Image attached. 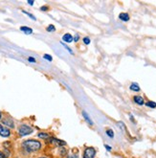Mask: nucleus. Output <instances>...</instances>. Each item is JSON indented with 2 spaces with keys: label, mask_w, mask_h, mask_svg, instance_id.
Instances as JSON below:
<instances>
[{
  "label": "nucleus",
  "mask_w": 156,
  "mask_h": 158,
  "mask_svg": "<svg viewBox=\"0 0 156 158\" xmlns=\"http://www.w3.org/2000/svg\"><path fill=\"white\" fill-rule=\"evenodd\" d=\"M62 39H63L65 42H72V41H73V37L71 36L70 34H65L64 36L62 37Z\"/></svg>",
  "instance_id": "7"
},
{
  "label": "nucleus",
  "mask_w": 156,
  "mask_h": 158,
  "mask_svg": "<svg viewBox=\"0 0 156 158\" xmlns=\"http://www.w3.org/2000/svg\"><path fill=\"white\" fill-rule=\"evenodd\" d=\"M119 18L121 20H123V21H128L129 20V15L127 14H126V13H122V14H120Z\"/></svg>",
  "instance_id": "8"
},
{
  "label": "nucleus",
  "mask_w": 156,
  "mask_h": 158,
  "mask_svg": "<svg viewBox=\"0 0 156 158\" xmlns=\"http://www.w3.org/2000/svg\"><path fill=\"white\" fill-rule=\"evenodd\" d=\"M0 118H1V112H0Z\"/></svg>",
  "instance_id": "28"
},
{
  "label": "nucleus",
  "mask_w": 156,
  "mask_h": 158,
  "mask_svg": "<svg viewBox=\"0 0 156 158\" xmlns=\"http://www.w3.org/2000/svg\"><path fill=\"white\" fill-rule=\"evenodd\" d=\"M0 158H5V156H4V154L1 152H0Z\"/></svg>",
  "instance_id": "25"
},
{
  "label": "nucleus",
  "mask_w": 156,
  "mask_h": 158,
  "mask_svg": "<svg viewBox=\"0 0 156 158\" xmlns=\"http://www.w3.org/2000/svg\"><path fill=\"white\" fill-rule=\"evenodd\" d=\"M95 153H96V150H95L94 148H92V147L86 148L85 151H84L83 158H94Z\"/></svg>",
  "instance_id": "3"
},
{
  "label": "nucleus",
  "mask_w": 156,
  "mask_h": 158,
  "mask_svg": "<svg viewBox=\"0 0 156 158\" xmlns=\"http://www.w3.org/2000/svg\"><path fill=\"white\" fill-rule=\"evenodd\" d=\"M106 150H107V151H111V148H110L108 145H106Z\"/></svg>",
  "instance_id": "24"
},
{
  "label": "nucleus",
  "mask_w": 156,
  "mask_h": 158,
  "mask_svg": "<svg viewBox=\"0 0 156 158\" xmlns=\"http://www.w3.org/2000/svg\"><path fill=\"white\" fill-rule=\"evenodd\" d=\"M106 134H107L110 138H113V137H114V133H113V131H112L111 129H107V130H106Z\"/></svg>",
  "instance_id": "15"
},
{
  "label": "nucleus",
  "mask_w": 156,
  "mask_h": 158,
  "mask_svg": "<svg viewBox=\"0 0 156 158\" xmlns=\"http://www.w3.org/2000/svg\"><path fill=\"white\" fill-rule=\"evenodd\" d=\"M40 158H46V157H40Z\"/></svg>",
  "instance_id": "29"
},
{
  "label": "nucleus",
  "mask_w": 156,
  "mask_h": 158,
  "mask_svg": "<svg viewBox=\"0 0 156 158\" xmlns=\"http://www.w3.org/2000/svg\"><path fill=\"white\" fill-rule=\"evenodd\" d=\"M83 42H84V44L88 45L89 43H90V39H89L88 38H83Z\"/></svg>",
  "instance_id": "18"
},
{
  "label": "nucleus",
  "mask_w": 156,
  "mask_h": 158,
  "mask_svg": "<svg viewBox=\"0 0 156 158\" xmlns=\"http://www.w3.org/2000/svg\"><path fill=\"white\" fill-rule=\"evenodd\" d=\"M43 58H44L45 59H47V60H49V61H52V59H52V57L49 56V55H44V57H43Z\"/></svg>",
  "instance_id": "19"
},
{
  "label": "nucleus",
  "mask_w": 156,
  "mask_h": 158,
  "mask_svg": "<svg viewBox=\"0 0 156 158\" xmlns=\"http://www.w3.org/2000/svg\"><path fill=\"white\" fill-rule=\"evenodd\" d=\"M23 14H27L29 17H30V18H32L33 20H36V17H34L33 14H31L30 13H28V12H26V11H23Z\"/></svg>",
  "instance_id": "17"
},
{
  "label": "nucleus",
  "mask_w": 156,
  "mask_h": 158,
  "mask_svg": "<svg viewBox=\"0 0 156 158\" xmlns=\"http://www.w3.org/2000/svg\"><path fill=\"white\" fill-rule=\"evenodd\" d=\"M10 134H11L10 130L0 125V135H1L2 137H9Z\"/></svg>",
  "instance_id": "4"
},
{
  "label": "nucleus",
  "mask_w": 156,
  "mask_h": 158,
  "mask_svg": "<svg viewBox=\"0 0 156 158\" xmlns=\"http://www.w3.org/2000/svg\"><path fill=\"white\" fill-rule=\"evenodd\" d=\"M28 3H29L30 5H33V4H34V2H33V1H28Z\"/></svg>",
  "instance_id": "27"
},
{
  "label": "nucleus",
  "mask_w": 156,
  "mask_h": 158,
  "mask_svg": "<svg viewBox=\"0 0 156 158\" xmlns=\"http://www.w3.org/2000/svg\"><path fill=\"white\" fill-rule=\"evenodd\" d=\"M47 31L48 32H54V31H56L55 26L54 25H49L48 27H47Z\"/></svg>",
  "instance_id": "14"
},
{
  "label": "nucleus",
  "mask_w": 156,
  "mask_h": 158,
  "mask_svg": "<svg viewBox=\"0 0 156 158\" xmlns=\"http://www.w3.org/2000/svg\"><path fill=\"white\" fill-rule=\"evenodd\" d=\"M134 102L136 103H138L139 105L144 104V99L141 97V96H135V97H134Z\"/></svg>",
  "instance_id": "9"
},
{
  "label": "nucleus",
  "mask_w": 156,
  "mask_h": 158,
  "mask_svg": "<svg viewBox=\"0 0 156 158\" xmlns=\"http://www.w3.org/2000/svg\"><path fill=\"white\" fill-rule=\"evenodd\" d=\"M82 115H83V117L85 118V120L88 122V124H90V125H93V122H92V120L90 119V117L87 115V113H86L85 111H82Z\"/></svg>",
  "instance_id": "10"
},
{
  "label": "nucleus",
  "mask_w": 156,
  "mask_h": 158,
  "mask_svg": "<svg viewBox=\"0 0 156 158\" xmlns=\"http://www.w3.org/2000/svg\"><path fill=\"white\" fill-rule=\"evenodd\" d=\"M146 107H151V108H154V107H156V103H154V102H148V103H146Z\"/></svg>",
  "instance_id": "13"
},
{
  "label": "nucleus",
  "mask_w": 156,
  "mask_h": 158,
  "mask_svg": "<svg viewBox=\"0 0 156 158\" xmlns=\"http://www.w3.org/2000/svg\"><path fill=\"white\" fill-rule=\"evenodd\" d=\"M78 40H79V36H76L75 37V41H78Z\"/></svg>",
  "instance_id": "26"
},
{
  "label": "nucleus",
  "mask_w": 156,
  "mask_h": 158,
  "mask_svg": "<svg viewBox=\"0 0 156 158\" xmlns=\"http://www.w3.org/2000/svg\"><path fill=\"white\" fill-rule=\"evenodd\" d=\"M130 89L133 90V91H139L140 90V87H139V85H138L137 83H132L130 85Z\"/></svg>",
  "instance_id": "11"
},
{
  "label": "nucleus",
  "mask_w": 156,
  "mask_h": 158,
  "mask_svg": "<svg viewBox=\"0 0 156 158\" xmlns=\"http://www.w3.org/2000/svg\"><path fill=\"white\" fill-rule=\"evenodd\" d=\"M23 148L28 152H34L40 150L41 148V143L37 140H27L23 143Z\"/></svg>",
  "instance_id": "1"
},
{
  "label": "nucleus",
  "mask_w": 156,
  "mask_h": 158,
  "mask_svg": "<svg viewBox=\"0 0 156 158\" xmlns=\"http://www.w3.org/2000/svg\"><path fill=\"white\" fill-rule=\"evenodd\" d=\"M40 10H41V11H47V10H48V7H47V6H43V7L40 8Z\"/></svg>",
  "instance_id": "23"
},
{
  "label": "nucleus",
  "mask_w": 156,
  "mask_h": 158,
  "mask_svg": "<svg viewBox=\"0 0 156 158\" xmlns=\"http://www.w3.org/2000/svg\"><path fill=\"white\" fill-rule=\"evenodd\" d=\"M20 31H22L24 34H31L33 33V30L29 27H25V26H22V27H20Z\"/></svg>",
  "instance_id": "6"
},
{
  "label": "nucleus",
  "mask_w": 156,
  "mask_h": 158,
  "mask_svg": "<svg viewBox=\"0 0 156 158\" xmlns=\"http://www.w3.org/2000/svg\"><path fill=\"white\" fill-rule=\"evenodd\" d=\"M38 137L39 138H44V139H47V138H49V134H47V133H38Z\"/></svg>",
  "instance_id": "16"
},
{
  "label": "nucleus",
  "mask_w": 156,
  "mask_h": 158,
  "mask_svg": "<svg viewBox=\"0 0 156 158\" xmlns=\"http://www.w3.org/2000/svg\"><path fill=\"white\" fill-rule=\"evenodd\" d=\"M28 60L30 61V63H36V59H34V58H28Z\"/></svg>",
  "instance_id": "22"
},
{
  "label": "nucleus",
  "mask_w": 156,
  "mask_h": 158,
  "mask_svg": "<svg viewBox=\"0 0 156 158\" xmlns=\"http://www.w3.org/2000/svg\"><path fill=\"white\" fill-rule=\"evenodd\" d=\"M33 132V128H30L29 126L27 125H22L19 127L18 128V133L21 135V136H25V135H28V134H31Z\"/></svg>",
  "instance_id": "2"
},
{
  "label": "nucleus",
  "mask_w": 156,
  "mask_h": 158,
  "mask_svg": "<svg viewBox=\"0 0 156 158\" xmlns=\"http://www.w3.org/2000/svg\"><path fill=\"white\" fill-rule=\"evenodd\" d=\"M49 142L51 144H54V145H57V146H64L65 145V142L64 141H62V140H58L57 138H50Z\"/></svg>",
  "instance_id": "5"
},
{
  "label": "nucleus",
  "mask_w": 156,
  "mask_h": 158,
  "mask_svg": "<svg viewBox=\"0 0 156 158\" xmlns=\"http://www.w3.org/2000/svg\"><path fill=\"white\" fill-rule=\"evenodd\" d=\"M3 124H4V125H7V126H9L10 128H14V123H13V121L4 120V121H3Z\"/></svg>",
  "instance_id": "12"
},
{
  "label": "nucleus",
  "mask_w": 156,
  "mask_h": 158,
  "mask_svg": "<svg viewBox=\"0 0 156 158\" xmlns=\"http://www.w3.org/2000/svg\"><path fill=\"white\" fill-rule=\"evenodd\" d=\"M63 46H64V48H65L66 50H68V51H69V53H70V54H73V52H72V50H71L70 48H69L68 46H66V45H63Z\"/></svg>",
  "instance_id": "20"
},
{
  "label": "nucleus",
  "mask_w": 156,
  "mask_h": 158,
  "mask_svg": "<svg viewBox=\"0 0 156 158\" xmlns=\"http://www.w3.org/2000/svg\"><path fill=\"white\" fill-rule=\"evenodd\" d=\"M67 158H79V155H78V154H73V155L68 156Z\"/></svg>",
  "instance_id": "21"
}]
</instances>
